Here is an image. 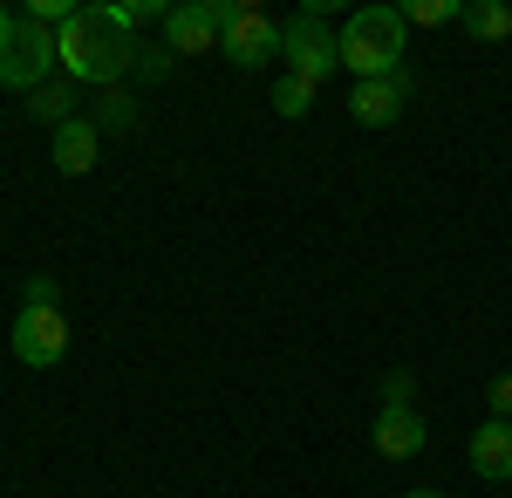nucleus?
I'll use <instances>...</instances> for the list:
<instances>
[{
	"mask_svg": "<svg viewBox=\"0 0 512 498\" xmlns=\"http://www.w3.org/2000/svg\"><path fill=\"white\" fill-rule=\"evenodd\" d=\"M465 7H451V0H410L403 7V28H444V21H458Z\"/></svg>",
	"mask_w": 512,
	"mask_h": 498,
	"instance_id": "dca6fc26",
	"label": "nucleus"
},
{
	"mask_svg": "<svg viewBox=\"0 0 512 498\" xmlns=\"http://www.w3.org/2000/svg\"><path fill=\"white\" fill-rule=\"evenodd\" d=\"M458 21H465V35H472V41H506L512 35V7H506V0H465Z\"/></svg>",
	"mask_w": 512,
	"mask_h": 498,
	"instance_id": "f8f14e48",
	"label": "nucleus"
},
{
	"mask_svg": "<svg viewBox=\"0 0 512 498\" xmlns=\"http://www.w3.org/2000/svg\"><path fill=\"white\" fill-rule=\"evenodd\" d=\"M280 55H287V76L315 82V89L342 76V41L315 7H294V21H280Z\"/></svg>",
	"mask_w": 512,
	"mask_h": 498,
	"instance_id": "7ed1b4c3",
	"label": "nucleus"
},
{
	"mask_svg": "<svg viewBox=\"0 0 512 498\" xmlns=\"http://www.w3.org/2000/svg\"><path fill=\"white\" fill-rule=\"evenodd\" d=\"M383 403H403V410H410V403H417V376H410V369H390V376H383Z\"/></svg>",
	"mask_w": 512,
	"mask_h": 498,
	"instance_id": "6ab92c4d",
	"label": "nucleus"
},
{
	"mask_svg": "<svg viewBox=\"0 0 512 498\" xmlns=\"http://www.w3.org/2000/svg\"><path fill=\"white\" fill-rule=\"evenodd\" d=\"M14 21H21V14H14V7H0V48H7V35H14Z\"/></svg>",
	"mask_w": 512,
	"mask_h": 498,
	"instance_id": "412c9836",
	"label": "nucleus"
},
{
	"mask_svg": "<svg viewBox=\"0 0 512 498\" xmlns=\"http://www.w3.org/2000/svg\"><path fill=\"white\" fill-rule=\"evenodd\" d=\"M485 403H492V417H506V423H512V376H492Z\"/></svg>",
	"mask_w": 512,
	"mask_h": 498,
	"instance_id": "aec40b11",
	"label": "nucleus"
},
{
	"mask_svg": "<svg viewBox=\"0 0 512 498\" xmlns=\"http://www.w3.org/2000/svg\"><path fill=\"white\" fill-rule=\"evenodd\" d=\"M164 69H171V48H137V69H130V76L137 82H164Z\"/></svg>",
	"mask_w": 512,
	"mask_h": 498,
	"instance_id": "a211bd4d",
	"label": "nucleus"
},
{
	"mask_svg": "<svg viewBox=\"0 0 512 498\" xmlns=\"http://www.w3.org/2000/svg\"><path fill=\"white\" fill-rule=\"evenodd\" d=\"M403 103H410V76H403V69H396V76L349 82V116L362 123V130H383V123H396V116H403Z\"/></svg>",
	"mask_w": 512,
	"mask_h": 498,
	"instance_id": "6e6552de",
	"label": "nucleus"
},
{
	"mask_svg": "<svg viewBox=\"0 0 512 498\" xmlns=\"http://www.w3.org/2000/svg\"><path fill=\"white\" fill-rule=\"evenodd\" d=\"M7 342H14V355H21L28 369H55V362L69 355V321H62V307H21Z\"/></svg>",
	"mask_w": 512,
	"mask_h": 498,
	"instance_id": "423d86ee",
	"label": "nucleus"
},
{
	"mask_svg": "<svg viewBox=\"0 0 512 498\" xmlns=\"http://www.w3.org/2000/svg\"><path fill=\"white\" fill-rule=\"evenodd\" d=\"M96 130H130L137 123V96H123V89H103V103H96V116H89Z\"/></svg>",
	"mask_w": 512,
	"mask_h": 498,
	"instance_id": "2eb2a0df",
	"label": "nucleus"
},
{
	"mask_svg": "<svg viewBox=\"0 0 512 498\" xmlns=\"http://www.w3.org/2000/svg\"><path fill=\"white\" fill-rule=\"evenodd\" d=\"M219 55L233 62L239 76L267 69V62L280 55V21H274V14H260L253 0H226V35H219Z\"/></svg>",
	"mask_w": 512,
	"mask_h": 498,
	"instance_id": "39448f33",
	"label": "nucleus"
},
{
	"mask_svg": "<svg viewBox=\"0 0 512 498\" xmlns=\"http://www.w3.org/2000/svg\"><path fill=\"white\" fill-rule=\"evenodd\" d=\"M137 48L144 41L123 28L110 7H76L69 28H55V55H62V76L89 82V89H110L137 69Z\"/></svg>",
	"mask_w": 512,
	"mask_h": 498,
	"instance_id": "f257e3e1",
	"label": "nucleus"
},
{
	"mask_svg": "<svg viewBox=\"0 0 512 498\" xmlns=\"http://www.w3.org/2000/svg\"><path fill=\"white\" fill-rule=\"evenodd\" d=\"M403 498H444V492H403Z\"/></svg>",
	"mask_w": 512,
	"mask_h": 498,
	"instance_id": "4be33fe9",
	"label": "nucleus"
},
{
	"mask_svg": "<svg viewBox=\"0 0 512 498\" xmlns=\"http://www.w3.org/2000/svg\"><path fill=\"white\" fill-rule=\"evenodd\" d=\"M48 157H55L62 178H82V171H96V157H103V130H96L89 116H69L62 130H48Z\"/></svg>",
	"mask_w": 512,
	"mask_h": 498,
	"instance_id": "9d476101",
	"label": "nucleus"
},
{
	"mask_svg": "<svg viewBox=\"0 0 512 498\" xmlns=\"http://www.w3.org/2000/svg\"><path fill=\"white\" fill-rule=\"evenodd\" d=\"M28 110H35L48 130H62V123L76 116V82H48V89H35V96H28Z\"/></svg>",
	"mask_w": 512,
	"mask_h": 498,
	"instance_id": "ddd939ff",
	"label": "nucleus"
},
{
	"mask_svg": "<svg viewBox=\"0 0 512 498\" xmlns=\"http://www.w3.org/2000/svg\"><path fill=\"white\" fill-rule=\"evenodd\" d=\"M472 471L485 485H506L512 478V423L506 417H485L472 430Z\"/></svg>",
	"mask_w": 512,
	"mask_h": 498,
	"instance_id": "9b49d317",
	"label": "nucleus"
},
{
	"mask_svg": "<svg viewBox=\"0 0 512 498\" xmlns=\"http://www.w3.org/2000/svg\"><path fill=\"white\" fill-rule=\"evenodd\" d=\"M21 307H62V287H55V273H28V287H21Z\"/></svg>",
	"mask_w": 512,
	"mask_h": 498,
	"instance_id": "f3484780",
	"label": "nucleus"
},
{
	"mask_svg": "<svg viewBox=\"0 0 512 498\" xmlns=\"http://www.w3.org/2000/svg\"><path fill=\"white\" fill-rule=\"evenodd\" d=\"M55 69H62V55H55V28H35V21L21 14L14 35H7V48H0V89L35 96V89H48Z\"/></svg>",
	"mask_w": 512,
	"mask_h": 498,
	"instance_id": "20e7f679",
	"label": "nucleus"
},
{
	"mask_svg": "<svg viewBox=\"0 0 512 498\" xmlns=\"http://www.w3.org/2000/svg\"><path fill=\"white\" fill-rule=\"evenodd\" d=\"M219 35H226V0H185V7L164 14L171 55H205V48H219Z\"/></svg>",
	"mask_w": 512,
	"mask_h": 498,
	"instance_id": "0eeeda50",
	"label": "nucleus"
},
{
	"mask_svg": "<svg viewBox=\"0 0 512 498\" xmlns=\"http://www.w3.org/2000/svg\"><path fill=\"white\" fill-rule=\"evenodd\" d=\"M274 110L294 123V116H308L315 110V82H301V76H280L274 82Z\"/></svg>",
	"mask_w": 512,
	"mask_h": 498,
	"instance_id": "4468645a",
	"label": "nucleus"
},
{
	"mask_svg": "<svg viewBox=\"0 0 512 498\" xmlns=\"http://www.w3.org/2000/svg\"><path fill=\"white\" fill-rule=\"evenodd\" d=\"M335 41H342V69L355 82H369V76H396L403 69L410 28H403V7H355L349 21L335 28Z\"/></svg>",
	"mask_w": 512,
	"mask_h": 498,
	"instance_id": "f03ea898",
	"label": "nucleus"
},
{
	"mask_svg": "<svg viewBox=\"0 0 512 498\" xmlns=\"http://www.w3.org/2000/svg\"><path fill=\"white\" fill-rule=\"evenodd\" d=\"M369 444H376L383 458L403 464V458H417V451L431 444V430H424V417H417V403H410V410H403V403H383L376 423H369Z\"/></svg>",
	"mask_w": 512,
	"mask_h": 498,
	"instance_id": "1a4fd4ad",
	"label": "nucleus"
}]
</instances>
